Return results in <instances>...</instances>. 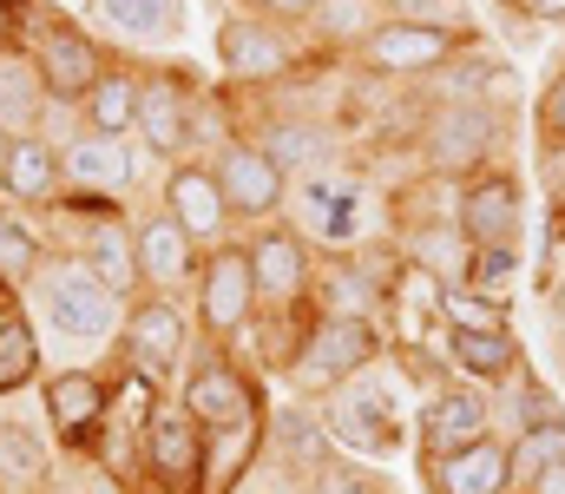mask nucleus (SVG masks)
Returning a JSON list of instances; mask_svg holds the SVG:
<instances>
[{"label":"nucleus","instance_id":"obj_2","mask_svg":"<svg viewBox=\"0 0 565 494\" xmlns=\"http://www.w3.org/2000/svg\"><path fill=\"white\" fill-rule=\"evenodd\" d=\"M139 435H145V469H151L158 488L191 494L204 482V435H198V422L184 409H151Z\"/></svg>","mask_w":565,"mask_h":494},{"label":"nucleus","instance_id":"obj_35","mask_svg":"<svg viewBox=\"0 0 565 494\" xmlns=\"http://www.w3.org/2000/svg\"><path fill=\"white\" fill-rule=\"evenodd\" d=\"M402 7V20H415V27H440V33H454L460 20H467V0H395Z\"/></svg>","mask_w":565,"mask_h":494},{"label":"nucleus","instance_id":"obj_5","mask_svg":"<svg viewBox=\"0 0 565 494\" xmlns=\"http://www.w3.org/2000/svg\"><path fill=\"white\" fill-rule=\"evenodd\" d=\"M33 66H40V80H46L53 99H79V106H86V93L106 80L99 46H93L79 27H66V20H46V27H40V40H33Z\"/></svg>","mask_w":565,"mask_h":494},{"label":"nucleus","instance_id":"obj_37","mask_svg":"<svg viewBox=\"0 0 565 494\" xmlns=\"http://www.w3.org/2000/svg\"><path fill=\"white\" fill-rule=\"evenodd\" d=\"M540 119H546V133H553V139H565V80L553 86V93H546V106H540Z\"/></svg>","mask_w":565,"mask_h":494},{"label":"nucleus","instance_id":"obj_8","mask_svg":"<svg viewBox=\"0 0 565 494\" xmlns=\"http://www.w3.org/2000/svg\"><path fill=\"white\" fill-rule=\"evenodd\" d=\"M132 244H139V277L145 284H184V277H198V238L171 218V211H151L132 224Z\"/></svg>","mask_w":565,"mask_h":494},{"label":"nucleus","instance_id":"obj_20","mask_svg":"<svg viewBox=\"0 0 565 494\" xmlns=\"http://www.w3.org/2000/svg\"><path fill=\"white\" fill-rule=\"evenodd\" d=\"M250 271H257V297H270V304L296 297L302 277H309V264H302V238L282 231V224H270V231L250 244Z\"/></svg>","mask_w":565,"mask_h":494},{"label":"nucleus","instance_id":"obj_29","mask_svg":"<svg viewBox=\"0 0 565 494\" xmlns=\"http://www.w3.org/2000/svg\"><path fill=\"white\" fill-rule=\"evenodd\" d=\"M454 356L467 376H507L513 369V336L507 329H454Z\"/></svg>","mask_w":565,"mask_h":494},{"label":"nucleus","instance_id":"obj_9","mask_svg":"<svg viewBox=\"0 0 565 494\" xmlns=\"http://www.w3.org/2000/svg\"><path fill=\"white\" fill-rule=\"evenodd\" d=\"M382 349V336L362 324V317H322L309 329V349H302V376L316 382H335V376H355L369 356Z\"/></svg>","mask_w":565,"mask_h":494},{"label":"nucleus","instance_id":"obj_19","mask_svg":"<svg viewBox=\"0 0 565 494\" xmlns=\"http://www.w3.org/2000/svg\"><path fill=\"white\" fill-rule=\"evenodd\" d=\"M217 60H224L237 80H270V73H282L289 46H282L264 20H224V27H217Z\"/></svg>","mask_w":565,"mask_h":494},{"label":"nucleus","instance_id":"obj_10","mask_svg":"<svg viewBox=\"0 0 565 494\" xmlns=\"http://www.w3.org/2000/svg\"><path fill=\"white\" fill-rule=\"evenodd\" d=\"M164 211L204 244V238H217L224 231V211H231V198H224V185H217V171L211 165H178L171 178H164Z\"/></svg>","mask_w":565,"mask_h":494},{"label":"nucleus","instance_id":"obj_24","mask_svg":"<svg viewBox=\"0 0 565 494\" xmlns=\"http://www.w3.org/2000/svg\"><path fill=\"white\" fill-rule=\"evenodd\" d=\"M507 482H513V455L500 442H473L440 462V494H507Z\"/></svg>","mask_w":565,"mask_h":494},{"label":"nucleus","instance_id":"obj_31","mask_svg":"<svg viewBox=\"0 0 565 494\" xmlns=\"http://www.w3.org/2000/svg\"><path fill=\"white\" fill-rule=\"evenodd\" d=\"M33 271H40V238H33L26 218H13L7 198H0V277L20 284V277H33Z\"/></svg>","mask_w":565,"mask_h":494},{"label":"nucleus","instance_id":"obj_23","mask_svg":"<svg viewBox=\"0 0 565 494\" xmlns=\"http://www.w3.org/2000/svg\"><path fill=\"white\" fill-rule=\"evenodd\" d=\"M487 139H493V119H487V106H447L434 126H427V153L434 165H480L487 153Z\"/></svg>","mask_w":565,"mask_h":494},{"label":"nucleus","instance_id":"obj_18","mask_svg":"<svg viewBox=\"0 0 565 494\" xmlns=\"http://www.w3.org/2000/svg\"><path fill=\"white\" fill-rule=\"evenodd\" d=\"M113 297H126L139 277V244H132V231H126V218H99V224H86V257H79Z\"/></svg>","mask_w":565,"mask_h":494},{"label":"nucleus","instance_id":"obj_28","mask_svg":"<svg viewBox=\"0 0 565 494\" xmlns=\"http://www.w3.org/2000/svg\"><path fill=\"white\" fill-rule=\"evenodd\" d=\"M93 7H99V20H113L119 33H139V40H171L184 20L178 0H93Z\"/></svg>","mask_w":565,"mask_h":494},{"label":"nucleus","instance_id":"obj_30","mask_svg":"<svg viewBox=\"0 0 565 494\" xmlns=\"http://www.w3.org/2000/svg\"><path fill=\"white\" fill-rule=\"evenodd\" d=\"M553 469H565V422L559 429H526L513 449V482H546Z\"/></svg>","mask_w":565,"mask_h":494},{"label":"nucleus","instance_id":"obj_40","mask_svg":"<svg viewBox=\"0 0 565 494\" xmlns=\"http://www.w3.org/2000/svg\"><path fill=\"white\" fill-rule=\"evenodd\" d=\"M257 7H270V13H309L316 0H257Z\"/></svg>","mask_w":565,"mask_h":494},{"label":"nucleus","instance_id":"obj_41","mask_svg":"<svg viewBox=\"0 0 565 494\" xmlns=\"http://www.w3.org/2000/svg\"><path fill=\"white\" fill-rule=\"evenodd\" d=\"M86 494H119V488H113V475H106V482H93Z\"/></svg>","mask_w":565,"mask_h":494},{"label":"nucleus","instance_id":"obj_11","mask_svg":"<svg viewBox=\"0 0 565 494\" xmlns=\"http://www.w3.org/2000/svg\"><path fill=\"white\" fill-rule=\"evenodd\" d=\"M460 231L473 244H513V231H520V185L500 178V171L473 178L460 191Z\"/></svg>","mask_w":565,"mask_h":494},{"label":"nucleus","instance_id":"obj_39","mask_svg":"<svg viewBox=\"0 0 565 494\" xmlns=\"http://www.w3.org/2000/svg\"><path fill=\"white\" fill-rule=\"evenodd\" d=\"M520 7H533L540 20H559V13H565V0H520Z\"/></svg>","mask_w":565,"mask_h":494},{"label":"nucleus","instance_id":"obj_12","mask_svg":"<svg viewBox=\"0 0 565 494\" xmlns=\"http://www.w3.org/2000/svg\"><path fill=\"white\" fill-rule=\"evenodd\" d=\"M60 178H66L60 146H46L40 133H26V139H13L7 159H0V198H13V204H46V198H60Z\"/></svg>","mask_w":565,"mask_h":494},{"label":"nucleus","instance_id":"obj_38","mask_svg":"<svg viewBox=\"0 0 565 494\" xmlns=\"http://www.w3.org/2000/svg\"><path fill=\"white\" fill-rule=\"evenodd\" d=\"M0 53H13V7L0 0Z\"/></svg>","mask_w":565,"mask_h":494},{"label":"nucleus","instance_id":"obj_14","mask_svg":"<svg viewBox=\"0 0 565 494\" xmlns=\"http://www.w3.org/2000/svg\"><path fill=\"white\" fill-rule=\"evenodd\" d=\"M454 53V33L440 27H415V20H388V27H369V60L382 73H427Z\"/></svg>","mask_w":565,"mask_h":494},{"label":"nucleus","instance_id":"obj_17","mask_svg":"<svg viewBox=\"0 0 565 494\" xmlns=\"http://www.w3.org/2000/svg\"><path fill=\"white\" fill-rule=\"evenodd\" d=\"M132 133H139L158 159L184 153V139H191V106H184V86H178V80L139 86V126H132Z\"/></svg>","mask_w":565,"mask_h":494},{"label":"nucleus","instance_id":"obj_32","mask_svg":"<svg viewBox=\"0 0 565 494\" xmlns=\"http://www.w3.org/2000/svg\"><path fill=\"white\" fill-rule=\"evenodd\" d=\"M322 153V133L316 126H277L270 139H264V159L277 165V171H289V165H309Z\"/></svg>","mask_w":565,"mask_h":494},{"label":"nucleus","instance_id":"obj_6","mask_svg":"<svg viewBox=\"0 0 565 494\" xmlns=\"http://www.w3.org/2000/svg\"><path fill=\"white\" fill-rule=\"evenodd\" d=\"M126 362L139 369V382H164V369L184 356V317L171 311V297H139L119 324Z\"/></svg>","mask_w":565,"mask_h":494},{"label":"nucleus","instance_id":"obj_26","mask_svg":"<svg viewBox=\"0 0 565 494\" xmlns=\"http://www.w3.org/2000/svg\"><path fill=\"white\" fill-rule=\"evenodd\" d=\"M132 126H139V80L113 66V73L86 93V133H99V139H126Z\"/></svg>","mask_w":565,"mask_h":494},{"label":"nucleus","instance_id":"obj_27","mask_svg":"<svg viewBox=\"0 0 565 494\" xmlns=\"http://www.w3.org/2000/svg\"><path fill=\"white\" fill-rule=\"evenodd\" d=\"M0 488H20V494L46 488V442L26 422H0Z\"/></svg>","mask_w":565,"mask_h":494},{"label":"nucleus","instance_id":"obj_22","mask_svg":"<svg viewBox=\"0 0 565 494\" xmlns=\"http://www.w3.org/2000/svg\"><path fill=\"white\" fill-rule=\"evenodd\" d=\"M33 376H40V336H33L26 311H20V297H13L7 277H0V396L26 389Z\"/></svg>","mask_w":565,"mask_h":494},{"label":"nucleus","instance_id":"obj_36","mask_svg":"<svg viewBox=\"0 0 565 494\" xmlns=\"http://www.w3.org/2000/svg\"><path fill=\"white\" fill-rule=\"evenodd\" d=\"M316 494H369V488H362V475H349V469H322Z\"/></svg>","mask_w":565,"mask_h":494},{"label":"nucleus","instance_id":"obj_3","mask_svg":"<svg viewBox=\"0 0 565 494\" xmlns=\"http://www.w3.org/2000/svg\"><path fill=\"white\" fill-rule=\"evenodd\" d=\"M113 402H119V389L106 376H93V369L46 376V416H53V429H60L66 449H93L99 429H106V416H113Z\"/></svg>","mask_w":565,"mask_h":494},{"label":"nucleus","instance_id":"obj_33","mask_svg":"<svg viewBox=\"0 0 565 494\" xmlns=\"http://www.w3.org/2000/svg\"><path fill=\"white\" fill-rule=\"evenodd\" d=\"M342 435L355 442V449H382L388 442V429H382V402H342Z\"/></svg>","mask_w":565,"mask_h":494},{"label":"nucleus","instance_id":"obj_4","mask_svg":"<svg viewBox=\"0 0 565 494\" xmlns=\"http://www.w3.org/2000/svg\"><path fill=\"white\" fill-rule=\"evenodd\" d=\"M257 311V271H250V251H231L217 244V257L198 271V317L211 336H237Z\"/></svg>","mask_w":565,"mask_h":494},{"label":"nucleus","instance_id":"obj_1","mask_svg":"<svg viewBox=\"0 0 565 494\" xmlns=\"http://www.w3.org/2000/svg\"><path fill=\"white\" fill-rule=\"evenodd\" d=\"M40 311L60 336H79V343L113 336V324H119V297L79 257H60L53 271H40Z\"/></svg>","mask_w":565,"mask_h":494},{"label":"nucleus","instance_id":"obj_13","mask_svg":"<svg viewBox=\"0 0 565 494\" xmlns=\"http://www.w3.org/2000/svg\"><path fill=\"white\" fill-rule=\"evenodd\" d=\"M217 185H224L231 211H250V218L277 211L282 198V171L264 159V146H224L217 153Z\"/></svg>","mask_w":565,"mask_h":494},{"label":"nucleus","instance_id":"obj_21","mask_svg":"<svg viewBox=\"0 0 565 494\" xmlns=\"http://www.w3.org/2000/svg\"><path fill=\"white\" fill-rule=\"evenodd\" d=\"M422 429H427V449L460 455V449L487 442V402H480V396H467V389H447V396H434V402H427Z\"/></svg>","mask_w":565,"mask_h":494},{"label":"nucleus","instance_id":"obj_15","mask_svg":"<svg viewBox=\"0 0 565 494\" xmlns=\"http://www.w3.org/2000/svg\"><path fill=\"white\" fill-rule=\"evenodd\" d=\"M60 165H66V178L79 185V191H126L132 185V153H126V139H99V133H79V139H66L60 146Z\"/></svg>","mask_w":565,"mask_h":494},{"label":"nucleus","instance_id":"obj_16","mask_svg":"<svg viewBox=\"0 0 565 494\" xmlns=\"http://www.w3.org/2000/svg\"><path fill=\"white\" fill-rule=\"evenodd\" d=\"M46 106H53V93H46L33 53H0V133L26 139L46 119Z\"/></svg>","mask_w":565,"mask_h":494},{"label":"nucleus","instance_id":"obj_7","mask_svg":"<svg viewBox=\"0 0 565 494\" xmlns=\"http://www.w3.org/2000/svg\"><path fill=\"white\" fill-rule=\"evenodd\" d=\"M184 416H191L198 429H231V422L257 416V396H250V382L237 376V362L211 349V356H198V369L184 376Z\"/></svg>","mask_w":565,"mask_h":494},{"label":"nucleus","instance_id":"obj_34","mask_svg":"<svg viewBox=\"0 0 565 494\" xmlns=\"http://www.w3.org/2000/svg\"><path fill=\"white\" fill-rule=\"evenodd\" d=\"M513 277V244H473L467 251V284H507Z\"/></svg>","mask_w":565,"mask_h":494},{"label":"nucleus","instance_id":"obj_42","mask_svg":"<svg viewBox=\"0 0 565 494\" xmlns=\"http://www.w3.org/2000/svg\"><path fill=\"white\" fill-rule=\"evenodd\" d=\"M7 146H13V133H0V159H7Z\"/></svg>","mask_w":565,"mask_h":494},{"label":"nucleus","instance_id":"obj_43","mask_svg":"<svg viewBox=\"0 0 565 494\" xmlns=\"http://www.w3.org/2000/svg\"><path fill=\"white\" fill-rule=\"evenodd\" d=\"M553 178H559V191H565V159H559V171H553Z\"/></svg>","mask_w":565,"mask_h":494},{"label":"nucleus","instance_id":"obj_25","mask_svg":"<svg viewBox=\"0 0 565 494\" xmlns=\"http://www.w3.org/2000/svg\"><path fill=\"white\" fill-rule=\"evenodd\" d=\"M257 442H264L257 416H244V422L217 429V442L204 449V494H231V488H237V482H244V469H250V455H257Z\"/></svg>","mask_w":565,"mask_h":494}]
</instances>
